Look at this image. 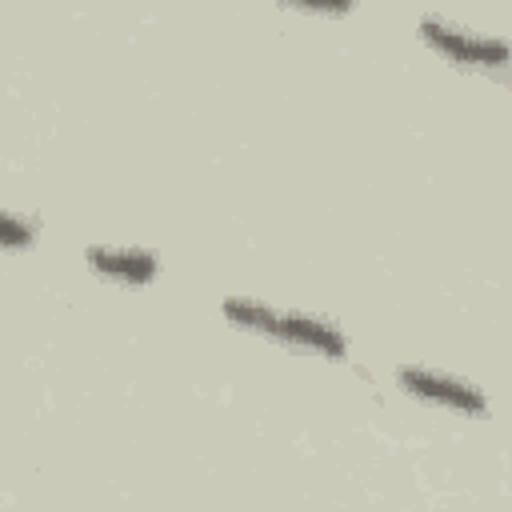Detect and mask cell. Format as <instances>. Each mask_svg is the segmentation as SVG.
Wrapping results in <instances>:
<instances>
[{"mask_svg":"<svg viewBox=\"0 0 512 512\" xmlns=\"http://www.w3.org/2000/svg\"><path fill=\"white\" fill-rule=\"evenodd\" d=\"M220 316L244 332H256V336L296 348V352H312V356H328V360L348 356L344 332L328 316H316V312L276 308V304L252 300V296H228V300H220Z\"/></svg>","mask_w":512,"mask_h":512,"instance_id":"6da1fadb","label":"cell"},{"mask_svg":"<svg viewBox=\"0 0 512 512\" xmlns=\"http://www.w3.org/2000/svg\"><path fill=\"white\" fill-rule=\"evenodd\" d=\"M420 40L440 52L444 60L460 64V68H504L508 64V44L500 36H484V32H472L448 16H420Z\"/></svg>","mask_w":512,"mask_h":512,"instance_id":"7a4b0ae2","label":"cell"},{"mask_svg":"<svg viewBox=\"0 0 512 512\" xmlns=\"http://www.w3.org/2000/svg\"><path fill=\"white\" fill-rule=\"evenodd\" d=\"M396 384H400L404 396L424 400L432 408H448V412H460V416H488V396L464 376L424 368V364H400Z\"/></svg>","mask_w":512,"mask_h":512,"instance_id":"3957f363","label":"cell"},{"mask_svg":"<svg viewBox=\"0 0 512 512\" xmlns=\"http://www.w3.org/2000/svg\"><path fill=\"white\" fill-rule=\"evenodd\" d=\"M84 264L96 276H104L112 284H128V288L152 284L160 276V256L152 248H136V244H88Z\"/></svg>","mask_w":512,"mask_h":512,"instance_id":"277c9868","label":"cell"},{"mask_svg":"<svg viewBox=\"0 0 512 512\" xmlns=\"http://www.w3.org/2000/svg\"><path fill=\"white\" fill-rule=\"evenodd\" d=\"M40 240V220L0 208V248H32Z\"/></svg>","mask_w":512,"mask_h":512,"instance_id":"5b68a950","label":"cell"},{"mask_svg":"<svg viewBox=\"0 0 512 512\" xmlns=\"http://www.w3.org/2000/svg\"><path fill=\"white\" fill-rule=\"evenodd\" d=\"M284 8H300V12H320V16H344L356 8V0H276Z\"/></svg>","mask_w":512,"mask_h":512,"instance_id":"8992f818","label":"cell"}]
</instances>
